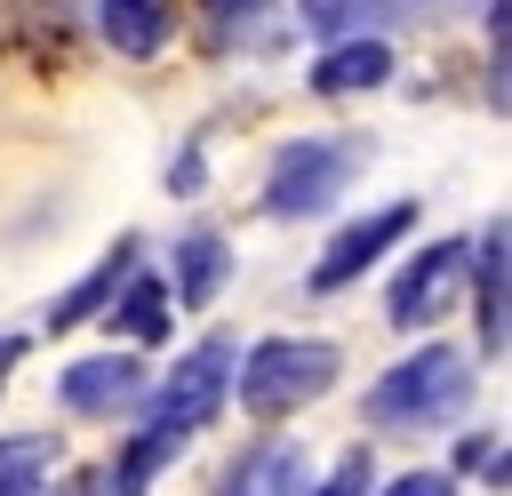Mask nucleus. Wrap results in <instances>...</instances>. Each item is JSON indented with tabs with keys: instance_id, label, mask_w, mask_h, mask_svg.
I'll use <instances>...</instances> for the list:
<instances>
[{
	"instance_id": "nucleus-2",
	"label": "nucleus",
	"mask_w": 512,
	"mask_h": 496,
	"mask_svg": "<svg viewBox=\"0 0 512 496\" xmlns=\"http://www.w3.org/2000/svg\"><path fill=\"white\" fill-rule=\"evenodd\" d=\"M344 352L328 336H264L248 344V360H232V384H240V408L248 416H296L304 400H320L336 384Z\"/></svg>"
},
{
	"instance_id": "nucleus-5",
	"label": "nucleus",
	"mask_w": 512,
	"mask_h": 496,
	"mask_svg": "<svg viewBox=\"0 0 512 496\" xmlns=\"http://www.w3.org/2000/svg\"><path fill=\"white\" fill-rule=\"evenodd\" d=\"M408 224H416V200H384V208L352 216V224L328 240V256L312 264V280H304V288H312V296H344V288H352V280H360V272H368V264H376Z\"/></svg>"
},
{
	"instance_id": "nucleus-20",
	"label": "nucleus",
	"mask_w": 512,
	"mask_h": 496,
	"mask_svg": "<svg viewBox=\"0 0 512 496\" xmlns=\"http://www.w3.org/2000/svg\"><path fill=\"white\" fill-rule=\"evenodd\" d=\"M16 360H24V336H0V392H8V376H16Z\"/></svg>"
},
{
	"instance_id": "nucleus-17",
	"label": "nucleus",
	"mask_w": 512,
	"mask_h": 496,
	"mask_svg": "<svg viewBox=\"0 0 512 496\" xmlns=\"http://www.w3.org/2000/svg\"><path fill=\"white\" fill-rule=\"evenodd\" d=\"M368 480H376V456H368V448H352V456H344L312 496H368Z\"/></svg>"
},
{
	"instance_id": "nucleus-4",
	"label": "nucleus",
	"mask_w": 512,
	"mask_h": 496,
	"mask_svg": "<svg viewBox=\"0 0 512 496\" xmlns=\"http://www.w3.org/2000/svg\"><path fill=\"white\" fill-rule=\"evenodd\" d=\"M232 336H208V344H192L168 376H160V392H152V408H144V432H160L168 448H184L216 408H224V392H232Z\"/></svg>"
},
{
	"instance_id": "nucleus-6",
	"label": "nucleus",
	"mask_w": 512,
	"mask_h": 496,
	"mask_svg": "<svg viewBox=\"0 0 512 496\" xmlns=\"http://www.w3.org/2000/svg\"><path fill=\"white\" fill-rule=\"evenodd\" d=\"M464 296V240H432V248H416L408 264H400V280H392V328H432L448 304Z\"/></svg>"
},
{
	"instance_id": "nucleus-18",
	"label": "nucleus",
	"mask_w": 512,
	"mask_h": 496,
	"mask_svg": "<svg viewBox=\"0 0 512 496\" xmlns=\"http://www.w3.org/2000/svg\"><path fill=\"white\" fill-rule=\"evenodd\" d=\"M384 496H456V472L424 464V472H400V480H384Z\"/></svg>"
},
{
	"instance_id": "nucleus-1",
	"label": "nucleus",
	"mask_w": 512,
	"mask_h": 496,
	"mask_svg": "<svg viewBox=\"0 0 512 496\" xmlns=\"http://www.w3.org/2000/svg\"><path fill=\"white\" fill-rule=\"evenodd\" d=\"M472 408V360L464 352H448V344H424V352H408L400 368H384L376 384H368V424H384V432H416V424H456Z\"/></svg>"
},
{
	"instance_id": "nucleus-10",
	"label": "nucleus",
	"mask_w": 512,
	"mask_h": 496,
	"mask_svg": "<svg viewBox=\"0 0 512 496\" xmlns=\"http://www.w3.org/2000/svg\"><path fill=\"white\" fill-rule=\"evenodd\" d=\"M128 272H136V232H120V240H112V248H104V256L88 264V280H80L72 296H56V304H48V328L64 336V328L96 320V312H104V304L120 296V280H128Z\"/></svg>"
},
{
	"instance_id": "nucleus-15",
	"label": "nucleus",
	"mask_w": 512,
	"mask_h": 496,
	"mask_svg": "<svg viewBox=\"0 0 512 496\" xmlns=\"http://www.w3.org/2000/svg\"><path fill=\"white\" fill-rule=\"evenodd\" d=\"M104 328H112V336H144V344H152V336L168 328V280H136V272H128V280H120V296L104 304Z\"/></svg>"
},
{
	"instance_id": "nucleus-19",
	"label": "nucleus",
	"mask_w": 512,
	"mask_h": 496,
	"mask_svg": "<svg viewBox=\"0 0 512 496\" xmlns=\"http://www.w3.org/2000/svg\"><path fill=\"white\" fill-rule=\"evenodd\" d=\"M168 192H200V152H184V160L168 168Z\"/></svg>"
},
{
	"instance_id": "nucleus-11",
	"label": "nucleus",
	"mask_w": 512,
	"mask_h": 496,
	"mask_svg": "<svg viewBox=\"0 0 512 496\" xmlns=\"http://www.w3.org/2000/svg\"><path fill=\"white\" fill-rule=\"evenodd\" d=\"M216 496H304V448L296 440H256L248 456H232Z\"/></svg>"
},
{
	"instance_id": "nucleus-14",
	"label": "nucleus",
	"mask_w": 512,
	"mask_h": 496,
	"mask_svg": "<svg viewBox=\"0 0 512 496\" xmlns=\"http://www.w3.org/2000/svg\"><path fill=\"white\" fill-rule=\"evenodd\" d=\"M96 32L120 56H160L176 32V0H96Z\"/></svg>"
},
{
	"instance_id": "nucleus-21",
	"label": "nucleus",
	"mask_w": 512,
	"mask_h": 496,
	"mask_svg": "<svg viewBox=\"0 0 512 496\" xmlns=\"http://www.w3.org/2000/svg\"><path fill=\"white\" fill-rule=\"evenodd\" d=\"M248 8H256V0H208V16H216V24H232V16H248Z\"/></svg>"
},
{
	"instance_id": "nucleus-3",
	"label": "nucleus",
	"mask_w": 512,
	"mask_h": 496,
	"mask_svg": "<svg viewBox=\"0 0 512 496\" xmlns=\"http://www.w3.org/2000/svg\"><path fill=\"white\" fill-rule=\"evenodd\" d=\"M360 168V136H296L272 152V176H264V216L280 224H304V216H328L336 192L352 184Z\"/></svg>"
},
{
	"instance_id": "nucleus-9",
	"label": "nucleus",
	"mask_w": 512,
	"mask_h": 496,
	"mask_svg": "<svg viewBox=\"0 0 512 496\" xmlns=\"http://www.w3.org/2000/svg\"><path fill=\"white\" fill-rule=\"evenodd\" d=\"M392 80V40L360 32V40H328L312 64V96H368Z\"/></svg>"
},
{
	"instance_id": "nucleus-13",
	"label": "nucleus",
	"mask_w": 512,
	"mask_h": 496,
	"mask_svg": "<svg viewBox=\"0 0 512 496\" xmlns=\"http://www.w3.org/2000/svg\"><path fill=\"white\" fill-rule=\"evenodd\" d=\"M224 272H232V248H224V232H184L176 240V280H168V296L184 304V312H208L216 304V288H224Z\"/></svg>"
},
{
	"instance_id": "nucleus-16",
	"label": "nucleus",
	"mask_w": 512,
	"mask_h": 496,
	"mask_svg": "<svg viewBox=\"0 0 512 496\" xmlns=\"http://www.w3.org/2000/svg\"><path fill=\"white\" fill-rule=\"evenodd\" d=\"M48 472H56L48 432H8L0 440V496H48Z\"/></svg>"
},
{
	"instance_id": "nucleus-7",
	"label": "nucleus",
	"mask_w": 512,
	"mask_h": 496,
	"mask_svg": "<svg viewBox=\"0 0 512 496\" xmlns=\"http://www.w3.org/2000/svg\"><path fill=\"white\" fill-rule=\"evenodd\" d=\"M56 400L72 416H128L144 400V360L136 352H88L56 376Z\"/></svg>"
},
{
	"instance_id": "nucleus-8",
	"label": "nucleus",
	"mask_w": 512,
	"mask_h": 496,
	"mask_svg": "<svg viewBox=\"0 0 512 496\" xmlns=\"http://www.w3.org/2000/svg\"><path fill=\"white\" fill-rule=\"evenodd\" d=\"M464 264H472V312H480V352L488 360H504V344H512V320H504V288H512V232H504V216L464 248Z\"/></svg>"
},
{
	"instance_id": "nucleus-12",
	"label": "nucleus",
	"mask_w": 512,
	"mask_h": 496,
	"mask_svg": "<svg viewBox=\"0 0 512 496\" xmlns=\"http://www.w3.org/2000/svg\"><path fill=\"white\" fill-rule=\"evenodd\" d=\"M424 0H296V16H304V32H320V40H360V32H392V24H408Z\"/></svg>"
}]
</instances>
